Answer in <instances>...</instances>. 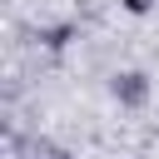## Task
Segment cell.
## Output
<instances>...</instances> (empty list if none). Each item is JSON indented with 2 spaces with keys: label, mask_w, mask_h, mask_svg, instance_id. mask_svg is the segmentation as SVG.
I'll return each mask as SVG.
<instances>
[{
  "label": "cell",
  "mask_w": 159,
  "mask_h": 159,
  "mask_svg": "<svg viewBox=\"0 0 159 159\" xmlns=\"http://www.w3.org/2000/svg\"><path fill=\"white\" fill-rule=\"evenodd\" d=\"M114 99H119V104H129V109H134V104H144V99H149V80H144L139 70H124V75L114 80Z\"/></svg>",
  "instance_id": "6da1fadb"
},
{
  "label": "cell",
  "mask_w": 159,
  "mask_h": 159,
  "mask_svg": "<svg viewBox=\"0 0 159 159\" xmlns=\"http://www.w3.org/2000/svg\"><path fill=\"white\" fill-rule=\"evenodd\" d=\"M65 40H70V25H60V30H50V35H45V45H65Z\"/></svg>",
  "instance_id": "7a4b0ae2"
},
{
  "label": "cell",
  "mask_w": 159,
  "mask_h": 159,
  "mask_svg": "<svg viewBox=\"0 0 159 159\" xmlns=\"http://www.w3.org/2000/svg\"><path fill=\"white\" fill-rule=\"evenodd\" d=\"M149 5H154V0H124V10H129V15H149Z\"/></svg>",
  "instance_id": "3957f363"
}]
</instances>
